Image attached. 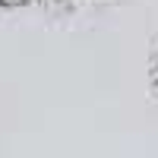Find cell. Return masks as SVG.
I'll return each mask as SVG.
<instances>
[{
	"label": "cell",
	"mask_w": 158,
	"mask_h": 158,
	"mask_svg": "<svg viewBox=\"0 0 158 158\" xmlns=\"http://www.w3.org/2000/svg\"><path fill=\"white\" fill-rule=\"evenodd\" d=\"M149 79H152V92H158V48H155L152 63H149Z\"/></svg>",
	"instance_id": "cell-1"
},
{
	"label": "cell",
	"mask_w": 158,
	"mask_h": 158,
	"mask_svg": "<svg viewBox=\"0 0 158 158\" xmlns=\"http://www.w3.org/2000/svg\"><path fill=\"white\" fill-rule=\"evenodd\" d=\"M22 3H29V0H0V6H22Z\"/></svg>",
	"instance_id": "cell-2"
}]
</instances>
